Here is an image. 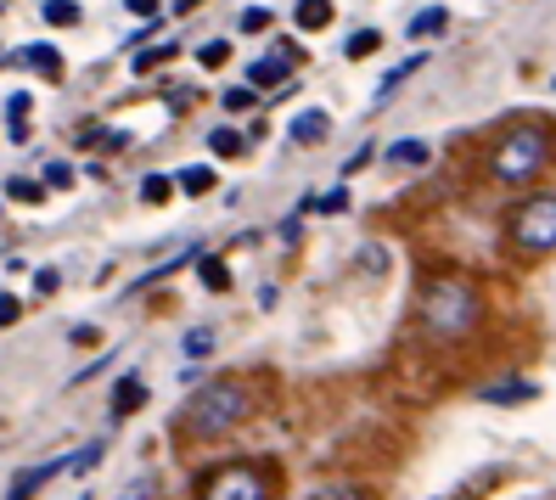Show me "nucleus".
Returning <instances> with one entry per match:
<instances>
[{"label":"nucleus","instance_id":"f257e3e1","mask_svg":"<svg viewBox=\"0 0 556 500\" xmlns=\"http://www.w3.org/2000/svg\"><path fill=\"white\" fill-rule=\"evenodd\" d=\"M416 321H421V332H428L433 343H462L483 321V298L462 276H439V282H428V292H421Z\"/></svg>","mask_w":556,"mask_h":500},{"label":"nucleus","instance_id":"f03ea898","mask_svg":"<svg viewBox=\"0 0 556 500\" xmlns=\"http://www.w3.org/2000/svg\"><path fill=\"white\" fill-rule=\"evenodd\" d=\"M545 163H551V129L545 124H517L489 147V175L501 186H529Z\"/></svg>","mask_w":556,"mask_h":500},{"label":"nucleus","instance_id":"7ed1b4c3","mask_svg":"<svg viewBox=\"0 0 556 500\" xmlns=\"http://www.w3.org/2000/svg\"><path fill=\"white\" fill-rule=\"evenodd\" d=\"M242 416H248V388L237 377H214L208 388L191 393L186 433H198V439H219V433H231Z\"/></svg>","mask_w":556,"mask_h":500},{"label":"nucleus","instance_id":"20e7f679","mask_svg":"<svg viewBox=\"0 0 556 500\" xmlns=\"http://www.w3.org/2000/svg\"><path fill=\"white\" fill-rule=\"evenodd\" d=\"M506 230L522 253H556V197H529Z\"/></svg>","mask_w":556,"mask_h":500},{"label":"nucleus","instance_id":"39448f33","mask_svg":"<svg viewBox=\"0 0 556 500\" xmlns=\"http://www.w3.org/2000/svg\"><path fill=\"white\" fill-rule=\"evenodd\" d=\"M203 500H270V473L265 466H219L203 484Z\"/></svg>","mask_w":556,"mask_h":500},{"label":"nucleus","instance_id":"423d86ee","mask_svg":"<svg viewBox=\"0 0 556 500\" xmlns=\"http://www.w3.org/2000/svg\"><path fill=\"white\" fill-rule=\"evenodd\" d=\"M292 62H299V46H292V40H281L265 62H253V68H248V85L253 90H270V85H281L287 74H292Z\"/></svg>","mask_w":556,"mask_h":500},{"label":"nucleus","instance_id":"0eeeda50","mask_svg":"<svg viewBox=\"0 0 556 500\" xmlns=\"http://www.w3.org/2000/svg\"><path fill=\"white\" fill-rule=\"evenodd\" d=\"M56 473H68V461H46V466H28L23 478H12V489H7V500H28L35 489H46Z\"/></svg>","mask_w":556,"mask_h":500},{"label":"nucleus","instance_id":"6e6552de","mask_svg":"<svg viewBox=\"0 0 556 500\" xmlns=\"http://www.w3.org/2000/svg\"><path fill=\"white\" fill-rule=\"evenodd\" d=\"M326 129H332V118H326L320 108H309V113H299V118H292V129H287V136L299 141V147H315V141H326Z\"/></svg>","mask_w":556,"mask_h":500},{"label":"nucleus","instance_id":"1a4fd4ad","mask_svg":"<svg viewBox=\"0 0 556 500\" xmlns=\"http://www.w3.org/2000/svg\"><path fill=\"white\" fill-rule=\"evenodd\" d=\"M12 62H23V68H35V74H46L51 85L62 79V57H56L51 46H23V51H17Z\"/></svg>","mask_w":556,"mask_h":500},{"label":"nucleus","instance_id":"9d476101","mask_svg":"<svg viewBox=\"0 0 556 500\" xmlns=\"http://www.w3.org/2000/svg\"><path fill=\"white\" fill-rule=\"evenodd\" d=\"M141 405H147V383L141 377H124L113 388V416H129V411H141Z\"/></svg>","mask_w":556,"mask_h":500},{"label":"nucleus","instance_id":"9b49d317","mask_svg":"<svg viewBox=\"0 0 556 500\" xmlns=\"http://www.w3.org/2000/svg\"><path fill=\"white\" fill-rule=\"evenodd\" d=\"M28 102H35V96H7V136L12 141H28Z\"/></svg>","mask_w":556,"mask_h":500},{"label":"nucleus","instance_id":"f8f14e48","mask_svg":"<svg viewBox=\"0 0 556 500\" xmlns=\"http://www.w3.org/2000/svg\"><path fill=\"white\" fill-rule=\"evenodd\" d=\"M444 23H450V12L444 7H428L421 17H410V40H428V35H444Z\"/></svg>","mask_w":556,"mask_h":500},{"label":"nucleus","instance_id":"ddd939ff","mask_svg":"<svg viewBox=\"0 0 556 500\" xmlns=\"http://www.w3.org/2000/svg\"><path fill=\"white\" fill-rule=\"evenodd\" d=\"M292 17H299V28H326V23H332V0H299V12H292Z\"/></svg>","mask_w":556,"mask_h":500},{"label":"nucleus","instance_id":"4468645a","mask_svg":"<svg viewBox=\"0 0 556 500\" xmlns=\"http://www.w3.org/2000/svg\"><path fill=\"white\" fill-rule=\"evenodd\" d=\"M198 276H203V287L208 292H225V287H231V271H225V259H198Z\"/></svg>","mask_w":556,"mask_h":500},{"label":"nucleus","instance_id":"2eb2a0df","mask_svg":"<svg viewBox=\"0 0 556 500\" xmlns=\"http://www.w3.org/2000/svg\"><path fill=\"white\" fill-rule=\"evenodd\" d=\"M421 62H428V57H405L400 68H394V74H388V79L377 85V102H388V96H394V90H400V85H405V79H410V74L421 68Z\"/></svg>","mask_w":556,"mask_h":500},{"label":"nucleus","instance_id":"dca6fc26","mask_svg":"<svg viewBox=\"0 0 556 500\" xmlns=\"http://www.w3.org/2000/svg\"><path fill=\"white\" fill-rule=\"evenodd\" d=\"M388 163H405V170H416V163H428V141H394V147H388Z\"/></svg>","mask_w":556,"mask_h":500},{"label":"nucleus","instance_id":"f3484780","mask_svg":"<svg viewBox=\"0 0 556 500\" xmlns=\"http://www.w3.org/2000/svg\"><path fill=\"white\" fill-rule=\"evenodd\" d=\"M180 186H186L191 197H203V191H214V170H203V163H191V170H180Z\"/></svg>","mask_w":556,"mask_h":500},{"label":"nucleus","instance_id":"a211bd4d","mask_svg":"<svg viewBox=\"0 0 556 500\" xmlns=\"http://www.w3.org/2000/svg\"><path fill=\"white\" fill-rule=\"evenodd\" d=\"M46 23L74 28V23H79V7H74V0H46Z\"/></svg>","mask_w":556,"mask_h":500},{"label":"nucleus","instance_id":"6ab92c4d","mask_svg":"<svg viewBox=\"0 0 556 500\" xmlns=\"http://www.w3.org/2000/svg\"><path fill=\"white\" fill-rule=\"evenodd\" d=\"M169 57H175V46H152V51H136V57H129V68H136V74H152L157 62H169Z\"/></svg>","mask_w":556,"mask_h":500},{"label":"nucleus","instance_id":"aec40b11","mask_svg":"<svg viewBox=\"0 0 556 500\" xmlns=\"http://www.w3.org/2000/svg\"><path fill=\"white\" fill-rule=\"evenodd\" d=\"M377 46H382V35H377V28H354V35H349V46H343V51H349V57H371Z\"/></svg>","mask_w":556,"mask_h":500},{"label":"nucleus","instance_id":"412c9836","mask_svg":"<svg viewBox=\"0 0 556 500\" xmlns=\"http://www.w3.org/2000/svg\"><path fill=\"white\" fill-rule=\"evenodd\" d=\"M198 62H203V68H225V62H231V40H208L198 51Z\"/></svg>","mask_w":556,"mask_h":500},{"label":"nucleus","instance_id":"4be33fe9","mask_svg":"<svg viewBox=\"0 0 556 500\" xmlns=\"http://www.w3.org/2000/svg\"><path fill=\"white\" fill-rule=\"evenodd\" d=\"M208 147H214L219 158H237V152H242V136H237V129H214Z\"/></svg>","mask_w":556,"mask_h":500},{"label":"nucleus","instance_id":"5701e85b","mask_svg":"<svg viewBox=\"0 0 556 500\" xmlns=\"http://www.w3.org/2000/svg\"><path fill=\"white\" fill-rule=\"evenodd\" d=\"M169 191H175V180H169V175H147V180H141V197H147V203H163Z\"/></svg>","mask_w":556,"mask_h":500},{"label":"nucleus","instance_id":"b1692460","mask_svg":"<svg viewBox=\"0 0 556 500\" xmlns=\"http://www.w3.org/2000/svg\"><path fill=\"white\" fill-rule=\"evenodd\" d=\"M483 399H501V405H511V399H534V388H529V383H501V388H489Z\"/></svg>","mask_w":556,"mask_h":500},{"label":"nucleus","instance_id":"393cba45","mask_svg":"<svg viewBox=\"0 0 556 500\" xmlns=\"http://www.w3.org/2000/svg\"><path fill=\"white\" fill-rule=\"evenodd\" d=\"M219 102H225V113H248V108H253V85H237V90H225Z\"/></svg>","mask_w":556,"mask_h":500},{"label":"nucleus","instance_id":"a878e982","mask_svg":"<svg viewBox=\"0 0 556 500\" xmlns=\"http://www.w3.org/2000/svg\"><path fill=\"white\" fill-rule=\"evenodd\" d=\"M242 28H248V35H258V28H270V12H265V7H248V12H242Z\"/></svg>","mask_w":556,"mask_h":500},{"label":"nucleus","instance_id":"bb28decb","mask_svg":"<svg viewBox=\"0 0 556 500\" xmlns=\"http://www.w3.org/2000/svg\"><path fill=\"white\" fill-rule=\"evenodd\" d=\"M7 191L17 197V203H40V186H35V180H12Z\"/></svg>","mask_w":556,"mask_h":500},{"label":"nucleus","instance_id":"cd10ccee","mask_svg":"<svg viewBox=\"0 0 556 500\" xmlns=\"http://www.w3.org/2000/svg\"><path fill=\"white\" fill-rule=\"evenodd\" d=\"M68 180H74L68 163H46V186H68Z\"/></svg>","mask_w":556,"mask_h":500},{"label":"nucleus","instance_id":"c85d7f7f","mask_svg":"<svg viewBox=\"0 0 556 500\" xmlns=\"http://www.w3.org/2000/svg\"><path fill=\"white\" fill-rule=\"evenodd\" d=\"M315 209H320V214H343V209H349V191H332V197H320Z\"/></svg>","mask_w":556,"mask_h":500},{"label":"nucleus","instance_id":"c756f323","mask_svg":"<svg viewBox=\"0 0 556 500\" xmlns=\"http://www.w3.org/2000/svg\"><path fill=\"white\" fill-rule=\"evenodd\" d=\"M214 349V332H191L186 338V354H208Z\"/></svg>","mask_w":556,"mask_h":500},{"label":"nucleus","instance_id":"7c9ffc66","mask_svg":"<svg viewBox=\"0 0 556 500\" xmlns=\"http://www.w3.org/2000/svg\"><path fill=\"white\" fill-rule=\"evenodd\" d=\"M17 310H23L17 298H12V292H0V326H12V321H17Z\"/></svg>","mask_w":556,"mask_h":500},{"label":"nucleus","instance_id":"2f4dec72","mask_svg":"<svg viewBox=\"0 0 556 500\" xmlns=\"http://www.w3.org/2000/svg\"><path fill=\"white\" fill-rule=\"evenodd\" d=\"M152 489H157V484L141 478V484H129V489H124V500H152Z\"/></svg>","mask_w":556,"mask_h":500},{"label":"nucleus","instance_id":"473e14b6","mask_svg":"<svg viewBox=\"0 0 556 500\" xmlns=\"http://www.w3.org/2000/svg\"><path fill=\"white\" fill-rule=\"evenodd\" d=\"M124 7L136 12V17H157V0H124Z\"/></svg>","mask_w":556,"mask_h":500},{"label":"nucleus","instance_id":"72a5a7b5","mask_svg":"<svg viewBox=\"0 0 556 500\" xmlns=\"http://www.w3.org/2000/svg\"><path fill=\"white\" fill-rule=\"evenodd\" d=\"M315 500H366V495H359V489H320Z\"/></svg>","mask_w":556,"mask_h":500},{"label":"nucleus","instance_id":"f704fd0d","mask_svg":"<svg viewBox=\"0 0 556 500\" xmlns=\"http://www.w3.org/2000/svg\"><path fill=\"white\" fill-rule=\"evenodd\" d=\"M35 292H40V298L56 292V271H40V276H35Z\"/></svg>","mask_w":556,"mask_h":500},{"label":"nucleus","instance_id":"c9c22d12","mask_svg":"<svg viewBox=\"0 0 556 500\" xmlns=\"http://www.w3.org/2000/svg\"><path fill=\"white\" fill-rule=\"evenodd\" d=\"M191 7H198V0H175V12H191Z\"/></svg>","mask_w":556,"mask_h":500}]
</instances>
